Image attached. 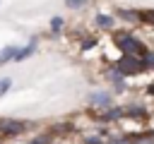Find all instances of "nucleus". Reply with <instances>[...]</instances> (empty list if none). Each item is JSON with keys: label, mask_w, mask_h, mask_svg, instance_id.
Returning a JSON list of instances; mask_svg holds the SVG:
<instances>
[{"label": "nucleus", "mask_w": 154, "mask_h": 144, "mask_svg": "<svg viewBox=\"0 0 154 144\" xmlns=\"http://www.w3.org/2000/svg\"><path fill=\"white\" fill-rule=\"evenodd\" d=\"M116 46H118L125 55H135V58H137V55H147V48H144L137 38H132L130 34H123V31L116 34Z\"/></svg>", "instance_id": "nucleus-1"}, {"label": "nucleus", "mask_w": 154, "mask_h": 144, "mask_svg": "<svg viewBox=\"0 0 154 144\" xmlns=\"http://www.w3.org/2000/svg\"><path fill=\"white\" fill-rule=\"evenodd\" d=\"M118 70H120L123 74H137V72L144 70V60H140V58H135V55H125V58L118 62Z\"/></svg>", "instance_id": "nucleus-2"}, {"label": "nucleus", "mask_w": 154, "mask_h": 144, "mask_svg": "<svg viewBox=\"0 0 154 144\" xmlns=\"http://www.w3.org/2000/svg\"><path fill=\"white\" fill-rule=\"evenodd\" d=\"M0 130H2V132H7V134H19V132H24V125H22V122H17V120H2Z\"/></svg>", "instance_id": "nucleus-3"}, {"label": "nucleus", "mask_w": 154, "mask_h": 144, "mask_svg": "<svg viewBox=\"0 0 154 144\" xmlns=\"http://www.w3.org/2000/svg\"><path fill=\"white\" fill-rule=\"evenodd\" d=\"M10 58H17V48H14V46H5V48L0 50V65L7 62Z\"/></svg>", "instance_id": "nucleus-4"}, {"label": "nucleus", "mask_w": 154, "mask_h": 144, "mask_svg": "<svg viewBox=\"0 0 154 144\" xmlns=\"http://www.w3.org/2000/svg\"><path fill=\"white\" fill-rule=\"evenodd\" d=\"M91 101L96 106H111V96L108 94H91Z\"/></svg>", "instance_id": "nucleus-5"}, {"label": "nucleus", "mask_w": 154, "mask_h": 144, "mask_svg": "<svg viewBox=\"0 0 154 144\" xmlns=\"http://www.w3.org/2000/svg\"><path fill=\"white\" fill-rule=\"evenodd\" d=\"M96 24H99V26H111L113 19H111L108 14H99V17H96Z\"/></svg>", "instance_id": "nucleus-6"}, {"label": "nucleus", "mask_w": 154, "mask_h": 144, "mask_svg": "<svg viewBox=\"0 0 154 144\" xmlns=\"http://www.w3.org/2000/svg\"><path fill=\"white\" fill-rule=\"evenodd\" d=\"M140 19H142V22L154 24V10H144V12H140Z\"/></svg>", "instance_id": "nucleus-7"}, {"label": "nucleus", "mask_w": 154, "mask_h": 144, "mask_svg": "<svg viewBox=\"0 0 154 144\" xmlns=\"http://www.w3.org/2000/svg\"><path fill=\"white\" fill-rule=\"evenodd\" d=\"M125 113H128V115H137V118H142V115H147V113H144V108H128Z\"/></svg>", "instance_id": "nucleus-8"}, {"label": "nucleus", "mask_w": 154, "mask_h": 144, "mask_svg": "<svg viewBox=\"0 0 154 144\" xmlns=\"http://www.w3.org/2000/svg\"><path fill=\"white\" fill-rule=\"evenodd\" d=\"M10 84H12V82H10L7 77H5V79H0V96H2L5 91H10Z\"/></svg>", "instance_id": "nucleus-9"}, {"label": "nucleus", "mask_w": 154, "mask_h": 144, "mask_svg": "<svg viewBox=\"0 0 154 144\" xmlns=\"http://www.w3.org/2000/svg\"><path fill=\"white\" fill-rule=\"evenodd\" d=\"M51 29H53V31H60V29H63V19H60V17H55V19L51 22Z\"/></svg>", "instance_id": "nucleus-10"}, {"label": "nucleus", "mask_w": 154, "mask_h": 144, "mask_svg": "<svg viewBox=\"0 0 154 144\" xmlns=\"http://www.w3.org/2000/svg\"><path fill=\"white\" fill-rule=\"evenodd\" d=\"M29 53H34V43H29V48H24V50H19V53H17V58H26Z\"/></svg>", "instance_id": "nucleus-11"}, {"label": "nucleus", "mask_w": 154, "mask_h": 144, "mask_svg": "<svg viewBox=\"0 0 154 144\" xmlns=\"http://www.w3.org/2000/svg\"><path fill=\"white\" fill-rule=\"evenodd\" d=\"M84 0H67V7H82Z\"/></svg>", "instance_id": "nucleus-12"}, {"label": "nucleus", "mask_w": 154, "mask_h": 144, "mask_svg": "<svg viewBox=\"0 0 154 144\" xmlns=\"http://www.w3.org/2000/svg\"><path fill=\"white\" fill-rule=\"evenodd\" d=\"M144 62H149V65L154 67V55H149V53H147V55H144Z\"/></svg>", "instance_id": "nucleus-13"}, {"label": "nucleus", "mask_w": 154, "mask_h": 144, "mask_svg": "<svg viewBox=\"0 0 154 144\" xmlns=\"http://www.w3.org/2000/svg\"><path fill=\"white\" fill-rule=\"evenodd\" d=\"M87 144H101V142H99L96 137H89V139H87Z\"/></svg>", "instance_id": "nucleus-14"}, {"label": "nucleus", "mask_w": 154, "mask_h": 144, "mask_svg": "<svg viewBox=\"0 0 154 144\" xmlns=\"http://www.w3.org/2000/svg\"><path fill=\"white\" fill-rule=\"evenodd\" d=\"M111 144H128V142H125V139H113Z\"/></svg>", "instance_id": "nucleus-15"}, {"label": "nucleus", "mask_w": 154, "mask_h": 144, "mask_svg": "<svg viewBox=\"0 0 154 144\" xmlns=\"http://www.w3.org/2000/svg\"><path fill=\"white\" fill-rule=\"evenodd\" d=\"M36 144H38V142H36Z\"/></svg>", "instance_id": "nucleus-16"}]
</instances>
